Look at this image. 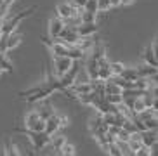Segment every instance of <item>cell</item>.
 <instances>
[{
  "instance_id": "obj_1",
  "label": "cell",
  "mask_w": 158,
  "mask_h": 156,
  "mask_svg": "<svg viewBox=\"0 0 158 156\" xmlns=\"http://www.w3.org/2000/svg\"><path fill=\"white\" fill-rule=\"evenodd\" d=\"M33 10H35V7H30L28 10H23V12L16 14V16H9L7 19H4L2 21V26H0V31L4 33V35H9V33H12L18 28V24L23 21L24 18H28V16H31Z\"/></svg>"
},
{
  "instance_id": "obj_2",
  "label": "cell",
  "mask_w": 158,
  "mask_h": 156,
  "mask_svg": "<svg viewBox=\"0 0 158 156\" xmlns=\"http://www.w3.org/2000/svg\"><path fill=\"white\" fill-rule=\"evenodd\" d=\"M77 73H78V66H75V63H73V66H71L64 75H61L57 80H54L56 90H64V88H68L70 85H73L75 80H77Z\"/></svg>"
},
{
  "instance_id": "obj_3",
  "label": "cell",
  "mask_w": 158,
  "mask_h": 156,
  "mask_svg": "<svg viewBox=\"0 0 158 156\" xmlns=\"http://www.w3.org/2000/svg\"><path fill=\"white\" fill-rule=\"evenodd\" d=\"M80 40L78 33H77V30H75V26H63V30H61L59 37H57V42H61V43H64V45L71 47V45H77Z\"/></svg>"
},
{
  "instance_id": "obj_4",
  "label": "cell",
  "mask_w": 158,
  "mask_h": 156,
  "mask_svg": "<svg viewBox=\"0 0 158 156\" xmlns=\"http://www.w3.org/2000/svg\"><path fill=\"white\" fill-rule=\"evenodd\" d=\"M28 139L35 149H44V147L49 146V142H51V135L47 132H44V130H40V132L28 130Z\"/></svg>"
},
{
  "instance_id": "obj_5",
  "label": "cell",
  "mask_w": 158,
  "mask_h": 156,
  "mask_svg": "<svg viewBox=\"0 0 158 156\" xmlns=\"http://www.w3.org/2000/svg\"><path fill=\"white\" fill-rule=\"evenodd\" d=\"M24 123H26V129L28 130H33V132H40V130L45 129V120H42L38 116V111H31L26 115V120H24Z\"/></svg>"
},
{
  "instance_id": "obj_6",
  "label": "cell",
  "mask_w": 158,
  "mask_h": 156,
  "mask_svg": "<svg viewBox=\"0 0 158 156\" xmlns=\"http://www.w3.org/2000/svg\"><path fill=\"white\" fill-rule=\"evenodd\" d=\"M19 42H21V35L16 33V30L12 33H9V35H2V38H0V51L2 52L10 51V49L19 45Z\"/></svg>"
},
{
  "instance_id": "obj_7",
  "label": "cell",
  "mask_w": 158,
  "mask_h": 156,
  "mask_svg": "<svg viewBox=\"0 0 158 156\" xmlns=\"http://www.w3.org/2000/svg\"><path fill=\"white\" fill-rule=\"evenodd\" d=\"M75 61L71 59V57H68V55H54V68H56V75L57 78L61 76V75H64L68 69L73 66Z\"/></svg>"
},
{
  "instance_id": "obj_8",
  "label": "cell",
  "mask_w": 158,
  "mask_h": 156,
  "mask_svg": "<svg viewBox=\"0 0 158 156\" xmlns=\"http://www.w3.org/2000/svg\"><path fill=\"white\" fill-rule=\"evenodd\" d=\"M141 141H143V146H146L151 151H155V146H156V129L143 130L141 132Z\"/></svg>"
},
{
  "instance_id": "obj_9",
  "label": "cell",
  "mask_w": 158,
  "mask_h": 156,
  "mask_svg": "<svg viewBox=\"0 0 158 156\" xmlns=\"http://www.w3.org/2000/svg\"><path fill=\"white\" fill-rule=\"evenodd\" d=\"M56 10H57V18H61V19H68L71 16H78L80 14V9L73 7L71 4H59Z\"/></svg>"
},
{
  "instance_id": "obj_10",
  "label": "cell",
  "mask_w": 158,
  "mask_h": 156,
  "mask_svg": "<svg viewBox=\"0 0 158 156\" xmlns=\"http://www.w3.org/2000/svg\"><path fill=\"white\" fill-rule=\"evenodd\" d=\"M78 37H92L94 33L98 31V26L96 23H80L78 26H75Z\"/></svg>"
},
{
  "instance_id": "obj_11",
  "label": "cell",
  "mask_w": 158,
  "mask_h": 156,
  "mask_svg": "<svg viewBox=\"0 0 158 156\" xmlns=\"http://www.w3.org/2000/svg\"><path fill=\"white\" fill-rule=\"evenodd\" d=\"M63 26H64V23H63V19L61 18H54V19L49 21V35H51L52 40H57V37H59Z\"/></svg>"
},
{
  "instance_id": "obj_12",
  "label": "cell",
  "mask_w": 158,
  "mask_h": 156,
  "mask_svg": "<svg viewBox=\"0 0 158 156\" xmlns=\"http://www.w3.org/2000/svg\"><path fill=\"white\" fill-rule=\"evenodd\" d=\"M59 127H61L59 116L52 115V116H49V118L45 120V129H44V132H47L49 135H54V133L57 132V129H59Z\"/></svg>"
},
{
  "instance_id": "obj_13",
  "label": "cell",
  "mask_w": 158,
  "mask_h": 156,
  "mask_svg": "<svg viewBox=\"0 0 158 156\" xmlns=\"http://www.w3.org/2000/svg\"><path fill=\"white\" fill-rule=\"evenodd\" d=\"M144 63L149 66H156V42H153L144 51Z\"/></svg>"
},
{
  "instance_id": "obj_14",
  "label": "cell",
  "mask_w": 158,
  "mask_h": 156,
  "mask_svg": "<svg viewBox=\"0 0 158 156\" xmlns=\"http://www.w3.org/2000/svg\"><path fill=\"white\" fill-rule=\"evenodd\" d=\"M139 78H151V76H156V66H149V64H141L135 68Z\"/></svg>"
},
{
  "instance_id": "obj_15",
  "label": "cell",
  "mask_w": 158,
  "mask_h": 156,
  "mask_svg": "<svg viewBox=\"0 0 158 156\" xmlns=\"http://www.w3.org/2000/svg\"><path fill=\"white\" fill-rule=\"evenodd\" d=\"M78 16H80V21H82V23H96V16H98V12L82 9Z\"/></svg>"
},
{
  "instance_id": "obj_16",
  "label": "cell",
  "mask_w": 158,
  "mask_h": 156,
  "mask_svg": "<svg viewBox=\"0 0 158 156\" xmlns=\"http://www.w3.org/2000/svg\"><path fill=\"white\" fill-rule=\"evenodd\" d=\"M118 76L125 78V80H129V82H134V80H137V78H139V75H137L135 68H123V69H122V73L118 75Z\"/></svg>"
},
{
  "instance_id": "obj_17",
  "label": "cell",
  "mask_w": 158,
  "mask_h": 156,
  "mask_svg": "<svg viewBox=\"0 0 158 156\" xmlns=\"http://www.w3.org/2000/svg\"><path fill=\"white\" fill-rule=\"evenodd\" d=\"M115 144L118 146V149H120L122 156H132V154H134L127 141H120V139H115Z\"/></svg>"
},
{
  "instance_id": "obj_18",
  "label": "cell",
  "mask_w": 158,
  "mask_h": 156,
  "mask_svg": "<svg viewBox=\"0 0 158 156\" xmlns=\"http://www.w3.org/2000/svg\"><path fill=\"white\" fill-rule=\"evenodd\" d=\"M104 94H122V88L108 78V80H104Z\"/></svg>"
},
{
  "instance_id": "obj_19",
  "label": "cell",
  "mask_w": 158,
  "mask_h": 156,
  "mask_svg": "<svg viewBox=\"0 0 158 156\" xmlns=\"http://www.w3.org/2000/svg\"><path fill=\"white\" fill-rule=\"evenodd\" d=\"M51 49H52V54L54 55H66L68 54V45L61 43V42H54L51 45Z\"/></svg>"
},
{
  "instance_id": "obj_20",
  "label": "cell",
  "mask_w": 158,
  "mask_h": 156,
  "mask_svg": "<svg viewBox=\"0 0 158 156\" xmlns=\"http://www.w3.org/2000/svg\"><path fill=\"white\" fill-rule=\"evenodd\" d=\"M0 68H2V71H9V73H12V63H10L9 59H7V55H5V52H0Z\"/></svg>"
},
{
  "instance_id": "obj_21",
  "label": "cell",
  "mask_w": 158,
  "mask_h": 156,
  "mask_svg": "<svg viewBox=\"0 0 158 156\" xmlns=\"http://www.w3.org/2000/svg\"><path fill=\"white\" fill-rule=\"evenodd\" d=\"M96 96H98V94H94V92L90 90V92H87V94H80V96H78V101L82 102V104L92 106V102H94V99H96Z\"/></svg>"
},
{
  "instance_id": "obj_22",
  "label": "cell",
  "mask_w": 158,
  "mask_h": 156,
  "mask_svg": "<svg viewBox=\"0 0 158 156\" xmlns=\"http://www.w3.org/2000/svg\"><path fill=\"white\" fill-rule=\"evenodd\" d=\"M66 142V139H64V135H56V137H51V146H52V149L54 151H59L61 149V146Z\"/></svg>"
},
{
  "instance_id": "obj_23",
  "label": "cell",
  "mask_w": 158,
  "mask_h": 156,
  "mask_svg": "<svg viewBox=\"0 0 158 156\" xmlns=\"http://www.w3.org/2000/svg\"><path fill=\"white\" fill-rule=\"evenodd\" d=\"M59 153H61V154H64V156H73L75 154V146H73V144L64 142L63 146H61Z\"/></svg>"
},
{
  "instance_id": "obj_24",
  "label": "cell",
  "mask_w": 158,
  "mask_h": 156,
  "mask_svg": "<svg viewBox=\"0 0 158 156\" xmlns=\"http://www.w3.org/2000/svg\"><path fill=\"white\" fill-rule=\"evenodd\" d=\"M104 99H106L108 102H111V104H120L122 102V94H104Z\"/></svg>"
},
{
  "instance_id": "obj_25",
  "label": "cell",
  "mask_w": 158,
  "mask_h": 156,
  "mask_svg": "<svg viewBox=\"0 0 158 156\" xmlns=\"http://www.w3.org/2000/svg\"><path fill=\"white\" fill-rule=\"evenodd\" d=\"M96 4H98V12H106L111 9L110 0H96Z\"/></svg>"
},
{
  "instance_id": "obj_26",
  "label": "cell",
  "mask_w": 158,
  "mask_h": 156,
  "mask_svg": "<svg viewBox=\"0 0 158 156\" xmlns=\"http://www.w3.org/2000/svg\"><path fill=\"white\" fill-rule=\"evenodd\" d=\"M52 115H54V109L49 108V106H45V108H42V109L38 111V116H40L42 120H47L49 116H52Z\"/></svg>"
},
{
  "instance_id": "obj_27",
  "label": "cell",
  "mask_w": 158,
  "mask_h": 156,
  "mask_svg": "<svg viewBox=\"0 0 158 156\" xmlns=\"http://www.w3.org/2000/svg\"><path fill=\"white\" fill-rule=\"evenodd\" d=\"M106 153H108V154H111V156H122L120 149H118V146H116L115 142L108 144V149H106Z\"/></svg>"
},
{
  "instance_id": "obj_28",
  "label": "cell",
  "mask_w": 158,
  "mask_h": 156,
  "mask_svg": "<svg viewBox=\"0 0 158 156\" xmlns=\"http://www.w3.org/2000/svg\"><path fill=\"white\" fill-rule=\"evenodd\" d=\"M110 68H111V75H120L122 69L125 68V66L122 64V63H110Z\"/></svg>"
},
{
  "instance_id": "obj_29",
  "label": "cell",
  "mask_w": 158,
  "mask_h": 156,
  "mask_svg": "<svg viewBox=\"0 0 158 156\" xmlns=\"http://www.w3.org/2000/svg\"><path fill=\"white\" fill-rule=\"evenodd\" d=\"M4 154H10L14 156L16 154V147L12 142H4Z\"/></svg>"
},
{
  "instance_id": "obj_30",
  "label": "cell",
  "mask_w": 158,
  "mask_h": 156,
  "mask_svg": "<svg viewBox=\"0 0 158 156\" xmlns=\"http://www.w3.org/2000/svg\"><path fill=\"white\" fill-rule=\"evenodd\" d=\"M84 9L85 10H92V12H98V4H96V0H87Z\"/></svg>"
},
{
  "instance_id": "obj_31",
  "label": "cell",
  "mask_w": 158,
  "mask_h": 156,
  "mask_svg": "<svg viewBox=\"0 0 158 156\" xmlns=\"http://www.w3.org/2000/svg\"><path fill=\"white\" fill-rule=\"evenodd\" d=\"M129 137H130V133L127 132L125 129L120 127V130H118V133H116V139H120V141H129Z\"/></svg>"
},
{
  "instance_id": "obj_32",
  "label": "cell",
  "mask_w": 158,
  "mask_h": 156,
  "mask_svg": "<svg viewBox=\"0 0 158 156\" xmlns=\"http://www.w3.org/2000/svg\"><path fill=\"white\" fill-rule=\"evenodd\" d=\"M144 125H146V129H156V127H158L156 116H155V118H149L148 121H144Z\"/></svg>"
},
{
  "instance_id": "obj_33",
  "label": "cell",
  "mask_w": 158,
  "mask_h": 156,
  "mask_svg": "<svg viewBox=\"0 0 158 156\" xmlns=\"http://www.w3.org/2000/svg\"><path fill=\"white\" fill-rule=\"evenodd\" d=\"M85 2H87V0H73V4H71V5H73V7H77V9L82 10V9L85 7Z\"/></svg>"
},
{
  "instance_id": "obj_34",
  "label": "cell",
  "mask_w": 158,
  "mask_h": 156,
  "mask_svg": "<svg viewBox=\"0 0 158 156\" xmlns=\"http://www.w3.org/2000/svg\"><path fill=\"white\" fill-rule=\"evenodd\" d=\"M59 123H61V127H63V125H68V118H64V116H59Z\"/></svg>"
},
{
  "instance_id": "obj_35",
  "label": "cell",
  "mask_w": 158,
  "mask_h": 156,
  "mask_svg": "<svg viewBox=\"0 0 158 156\" xmlns=\"http://www.w3.org/2000/svg\"><path fill=\"white\" fill-rule=\"evenodd\" d=\"M134 0H120V5H130Z\"/></svg>"
},
{
  "instance_id": "obj_36",
  "label": "cell",
  "mask_w": 158,
  "mask_h": 156,
  "mask_svg": "<svg viewBox=\"0 0 158 156\" xmlns=\"http://www.w3.org/2000/svg\"><path fill=\"white\" fill-rule=\"evenodd\" d=\"M110 4H111V7H116V5H120V0H110Z\"/></svg>"
},
{
  "instance_id": "obj_37",
  "label": "cell",
  "mask_w": 158,
  "mask_h": 156,
  "mask_svg": "<svg viewBox=\"0 0 158 156\" xmlns=\"http://www.w3.org/2000/svg\"><path fill=\"white\" fill-rule=\"evenodd\" d=\"M2 4H4V0H0V5H2Z\"/></svg>"
},
{
  "instance_id": "obj_38",
  "label": "cell",
  "mask_w": 158,
  "mask_h": 156,
  "mask_svg": "<svg viewBox=\"0 0 158 156\" xmlns=\"http://www.w3.org/2000/svg\"><path fill=\"white\" fill-rule=\"evenodd\" d=\"M2 21H4V19H0V26H2Z\"/></svg>"
},
{
  "instance_id": "obj_39",
  "label": "cell",
  "mask_w": 158,
  "mask_h": 156,
  "mask_svg": "<svg viewBox=\"0 0 158 156\" xmlns=\"http://www.w3.org/2000/svg\"><path fill=\"white\" fill-rule=\"evenodd\" d=\"M2 35H4V33H2V31H0V38H2Z\"/></svg>"
},
{
  "instance_id": "obj_40",
  "label": "cell",
  "mask_w": 158,
  "mask_h": 156,
  "mask_svg": "<svg viewBox=\"0 0 158 156\" xmlns=\"http://www.w3.org/2000/svg\"><path fill=\"white\" fill-rule=\"evenodd\" d=\"M0 73H2V68H0Z\"/></svg>"
},
{
  "instance_id": "obj_41",
  "label": "cell",
  "mask_w": 158,
  "mask_h": 156,
  "mask_svg": "<svg viewBox=\"0 0 158 156\" xmlns=\"http://www.w3.org/2000/svg\"><path fill=\"white\" fill-rule=\"evenodd\" d=\"M0 52H2V51H0Z\"/></svg>"
}]
</instances>
